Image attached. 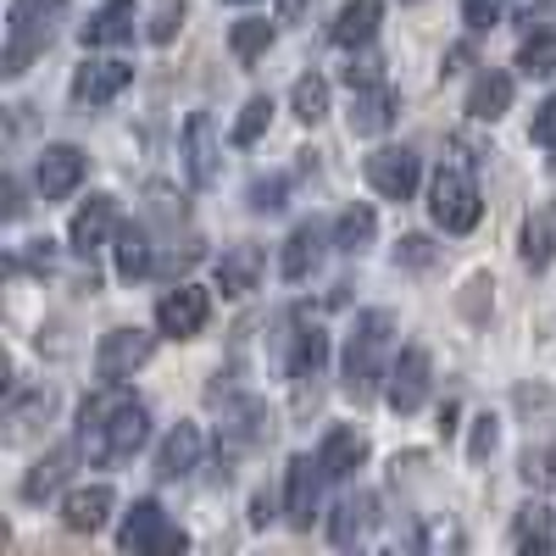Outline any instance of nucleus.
Masks as SVG:
<instances>
[{
	"mask_svg": "<svg viewBox=\"0 0 556 556\" xmlns=\"http://www.w3.org/2000/svg\"><path fill=\"white\" fill-rule=\"evenodd\" d=\"M184 28V0H156V12H151V45H173V34Z\"/></svg>",
	"mask_w": 556,
	"mask_h": 556,
	"instance_id": "ea45409f",
	"label": "nucleus"
},
{
	"mask_svg": "<svg viewBox=\"0 0 556 556\" xmlns=\"http://www.w3.org/2000/svg\"><path fill=\"white\" fill-rule=\"evenodd\" d=\"M273 434V412L262 395H235L223 401V429H217V451H245V445H262Z\"/></svg>",
	"mask_w": 556,
	"mask_h": 556,
	"instance_id": "1a4fd4ad",
	"label": "nucleus"
},
{
	"mask_svg": "<svg viewBox=\"0 0 556 556\" xmlns=\"http://www.w3.org/2000/svg\"><path fill=\"white\" fill-rule=\"evenodd\" d=\"M262 267H267V256H262L256 245H228V251L217 256V290H223L228 301L251 295V290L262 285Z\"/></svg>",
	"mask_w": 556,
	"mask_h": 556,
	"instance_id": "393cba45",
	"label": "nucleus"
},
{
	"mask_svg": "<svg viewBox=\"0 0 556 556\" xmlns=\"http://www.w3.org/2000/svg\"><path fill=\"white\" fill-rule=\"evenodd\" d=\"M401 7H417V0H401Z\"/></svg>",
	"mask_w": 556,
	"mask_h": 556,
	"instance_id": "3c124183",
	"label": "nucleus"
},
{
	"mask_svg": "<svg viewBox=\"0 0 556 556\" xmlns=\"http://www.w3.org/2000/svg\"><path fill=\"white\" fill-rule=\"evenodd\" d=\"M285 195H290V178H256L251 184V212L256 217H267V212H285Z\"/></svg>",
	"mask_w": 556,
	"mask_h": 556,
	"instance_id": "58836bf2",
	"label": "nucleus"
},
{
	"mask_svg": "<svg viewBox=\"0 0 556 556\" xmlns=\"http://www.w3.org/2000/svg\"><path fill=\"white\" fill-rule=\"evenodd\" d=\"M235 7H245V0H235Z\"/></svg>",
	"mask_w": 556,
	"mask_h": 556,
	"instance_id": "603ef678",
	"label": "nucleus"
},
{
	"mask_svg": "<svg viewBox=\"0 0 556 556\" xmlns=\"http://www.w3.org/2000/svg\"><path fill=\"white\" fill-rule=\"evenodd\" d=\"M112 262H117V278H146L156 267V251H151V235L146 223H117V240H112Z\"/></svg>",
	"mask_w": 556,
	"mask_h": 556,
	"instance_id": "cd10ccee",
	"label": "nucleus"
},
{
	"mask_svg": "<svg viewBox=\"0 0 556 556\" xmlns=\"http://www.w3.org/2000/svg\"><path fill=\"white\" fill-rule=\"evenodd\" d=\"M395 112H401V96H395L390 84H379V89H362V96H351L345 123H351L356 139H379V134L395 123Z\"/></svg>",
	"mask_w": 556,
	"mask_h": 556,
	"instance_id": "412c9836",
	"label": "nucleus"
},
{
	"mask_svg": "<svg viewBox=\"0 0 556 556\" xmlns=\"http://www.w3.org/2000/svg\"><path fill=\"white\" fill-rule=\"evenodd\" d=\"M529 139H534V146H545V151H556V96L540 101V112L529 123Z\"/></svg>",
	"mask_w": 556,
	"mask_h": 556,
	"instance_id": "37998d69",
	"label": "nucleus"
},
{
	"mask_svg": "<svg viewBox=\"0 0 556 556\" xmlns=\"http://www.w3.org/2000/svg\"><path fill=\"white\" fill-rule=\"evenodd\" d=\"M267 45H273V23L267 17H240L235 28H228V51H235L240 62L267 56Z\"/></svg>",
	"mask_w": 556,
	"mask_h": 556,
	"instance_id": "f704fd0d",
	"label": "nucleus"
},
{
	"mask_svg": "<svg viewBox=\"0 0 556 556\" xmlns=\"http://www.w3.org/2000/svg\"><path fill=\"white\" fill-rule=\"evenodd\" d=\"M134 23H139V7H134V0H106L101 12H89V23L78 28V39H84V51H101V45L134 39Z\"/></svg>",
	"mask_w": 556,
	"mask_h": 556,
	"instance_id": "b1692460",
	"label": "nucleus"
},
{
	"mask_svg": "<svg viewBox=\"0 0 556 556\" xmlns=\"http://www.w3.org/2000/svg\"><path fill=\"white\" fill-rule=\"evenodd\" d=\"M317 495H323L317 456H290V468H285V523H290V529H312Z\"/></svg>",
	"mask_w": 556,
	"mask_h": 556,
	"instance_id": "ddd939ff",
	"label": "nucleus"
},
{
	"mask_svg": "<svg viewBox=\"0 0 556 556\" xmlns=\"http://www.w3.org/2000/svg\"><path fill=\"white\" fill-rule=\"evenodd\" d=\"M117 513V490L112 484H73L62 495V529L67 534H101Z\"/></svg>",
	"mask_w": 556,
	"mask_h": 556,
	"instance_id": "9d476101",
	"label": "nucleus"
},
{
	"mask_svg": "<svg viewBox=\"0 0 556 556\" xmlns=\"http://www.w3.org/2000/svg\"><path fill=\"white\" fill-rule=\"evenodd\" d=\"M506 112H513V73L501 67H484L468 89V117L473 123H501Z\"/></svg>",
	"mask_w": 556,
	"mask_h": 556,
	"instance_id": "a878e982",
	"label": "nucleus"
},
{
	"mask_svg": "<svg viewBox=\"0 0 556 556\" xmlns=\"http://www.w3.org/2000/svg\"><path fill=\"white\" fill-rule=\"evenodd\" d=\"M468 62H473V45H468V39H462V45H451V51H445V62H440V73H445V78H456V73H462V67H468Z\"/></svg>",
	"mask_w": 556,
	"mask_h": 556,
	"instance_id": "49530a36",
	"label": "nucleus"
},
{
	"mask_svg": "<svg viewBox=\"0 0 556 556\" xmlns=\"http://www.w3.org/2000/svg\"><path fill=\"white\" fill-rule=\"evenodd\" d=\"M390 340H395V317L384 306L374 312H362L356 317V329L345 340V356H340V390L362 406V401H374L384 384H390Z\"/></svg>",
	"mask_w": 556,
	"mask_h": 556,
	"instance_id": "f03ea898",
	"label": "nucleus"
},
{
	"mask_svg": "<svg viewBox=\"0 0 556 556\" xmlns=\"http://www.w3.org/2000/svg\"><path fill=\"white\" fill-rule=\"evenodd\" d=\"M184 551H190V534H184L178 523H167V529L146 545V556H184Z\"/></svg>",
	"mask_w": 556,
	"mask_h": 556,
	"instance_id": "a18cd8bd",
	"label": "nucleus"
},
{
	"mask_svg": "<svg viewBox=\"0 0 556 556\" xmlns=\"http://www.w3.org/2000/svg\"><path fill=\"white\" fill-rule=\"evenodd\" d=\"M374 235H379V212L367 206V201H356V206H345V212H340V223H334V251L356 256V251L374 245Z\"/></svg>",
	"mask_w": 556,
	"mask_h": 556,
	"instance_id": "c756f323",
	"label": "nucleus"
},
{
	"mask_svg": "<svg viewBox=\"0 0 556 556\" xmlns=\"http://www.w3.org/2000/svg\"><path fill=\"white\" fill-rule=\"evenodd\" d=\"M317 0H278V23H306Z\"/></svg>",
	"mask_w": 556,
	"mask_h": 556,
	"instance_id": "de8ad7c7",
	"label": "nucleus"
},
{
	"mask_svg": "<svg viewBox=\"0 0 556 556\" xmlns=\"http://www.w3.org/2000/svg\"><path fill=\"white\" fill-rule=\"evenodd\" d=\"M267 518H273V495H267V490H256V501H251V523H256V529H267Z\"/></svg>",
	"mask_w": 556,
	"mask_h": 556,
	"instance_id": "09e8293b",
	"label": "nucleus"
},
{
	"mask_svg": "<svg viewBox=\"0 0 556 556\" xmlns=\"http://www.w3.org/2000/svg\"><path fill=\"white\" fill-rule=\"evenodd\" d=\"M429 384H434V362H429V351H424V345H401V356L390 362V384H384L390 412L412 417L417 406L429 401Z\"/></svg>",
	"mask_w": 556,
	"mask_h": 556,
	"instance_id": "0eeeda50",
	"label": "nucleus"
},
{
	"mask_svg": "<svg viewBox=\"0 0 556 556\" xmlns=\"http://www.w3.org/2000/svg\"><path fill=\"white\" fill-rule=\"evenodd\" d=\"M156 356V334L151 329H112V334H101V345H96V379L106 384V390H117V384H128L139 367H146Z\"/></svg>",
	"mask_w": 556,
	"mask_h": 556,
	"instance_id": "39448f33",
	"label": "nucleus"
},
{
	"mask_svg": "<svg viewBox=\"0 0 556 556\" xmlns=\"http://www.w3.org/2000/svg\"><path fill=\"white\" fill-rule=\"evenodd\" d=\"M73 462H78V445H51V451H45L39 462H34V468L23 473V501H51L67 479H73Z\"/></svg>",
	"mask_w": 556,
	"mask_h": 556,
	"instance_id": "5701e85b",
	"label": "nucleus"
},
{
	"mask_svg": "<svg viewBox=\"0 0 556 556\" xmlns=\"http://www.w3.org/2000/svg\"><path fill=\"white\" fill-rule=\"evenodd\" d=\"M290 112H295V123L317 128L323 117H329V78H323V73H301L295 89H290Z\"/></svg>",
	"mask_w": 556,
	"mask_h": 556,
	"instance_id": "473e14b6",
	"label": "nucleus"
},
{
	"mask_svg": "<svg viewBox=\"0 0 556 556\" xmlns=\"http://www.w3.org/2000/svg\"><path fill=\"white\" fill-rule=\"evenodd\" d=\"M84 151L78 146H45L34 162V184H39V201H67L78 184H84Z\"/></svg>",
	"mask_w": 556,
	"mask_h": 556,
	"instance_id": "f8f14e48",
	"label": "nucleus"
},
{
	"mask_svg": "<svg viewBox=\"0 0 556 556\" xmlns=\"http://www.w3.org/2000/svg\"><path fill=\"white\" fill-rule=\"evenodd\" d=\"M128 84H134V67L128 62H84L73 73V101L78 106H106V101L123 96Z\"/></svg>",
	"mask_w": 556,
	"mask_h": 556,
	"instance_id": "f3484780",
	"label": "nucleus"
},
{
	"mask_svg": "<svg viewBox=\"0 0 556 556\" xmlns=\"http://www.w3.org/2000/svg\"><path fill=\"white\" fill-rule=\"evenodd\" d=\"M367 434L362 429H351V424H340V429H329L323 434V445H317V468H323V479H351L362 462H367Z\"/></svg>",
	"mask_w": 556,
	"mask_h": 556,
	"instance_id": "a211bd4d",
	"label": "nucleus"
},
{
	"mask_svg": "<svg viewBox=\"0 0 556 556\" xmlns=\"http://www.w3.org/2000/svg\"><path fill=\"white\" fill-rule=\"evenodd\" d=\"M106 240H117V201L112 195H89L73 212V223H67V245L78 256H89V251H101Z\"/></svg>",
	"mask_w": 556,
	"mask_h": 556,
	"instance_id": "4468645a",
	"label": "nucleus"
},
{
	"mask_svg": "<svg viewBox=\"0 0 556 556\" xmlns=\"http://www.w3.org/2000/svg\"><path fill=\"white\" fill-rule=\"evenodd\" d=\"M518 67L529 78H551L556 73V34H529L523 51H518Z\"/></svg>",
	"mask_w": 556,
	"mask_h": 556,
	"instance_id": "e433bc0d",
	"label": "nucleus"
},
{
	"mask_svg": "<svg viewBox=\"0 0 556 556\" xmlns=\"http://www.w3.org/2000/svg\"><path fill=\"white\" fill-rule=\"evenodd\" d=\"M206 317H212V295L184 278V285L162 290V301H156V334H167V340H195V334L206 329Z\"/></svg>",
	"mask_w": 556,
	"mask_h": 556,
	"instance_id": "423d86ee",
	"label": "nucleus"
},
{
	"mask_svg": "<svg viewBox=\"0 0 556 556\" xmlns=\"http://www.w3.org/2000/svg\"><path fill=\"white\" fill-rule=\"evenodd\" d=\"M379 529V495L374 490H351L334 513H329V540L340 545V551H351L356 540H367Z\"/></svg>",
	"mask_w": 556,
	"mask_h": 556,
	"instance_id": "dca6fc26",
	"label": "nucleus"
},
{
	"mask_svg": "<svg viewBox=\"0 0 556 556\" xmlns=\"http://www.w3.org/2000/svg\"><path fill=\"white\" fill-rule=\"evenodd\" d=\"M51 406H56V395L51 390H28V395H17L12 406H7V440H28L34 429H39V417H51Z\"/></svg>",
	"mask_w": 556,
	"mask_h": 556,
	"instance_id": "72a5a7b5",
	"label": "nucleus"
},
{
	"mask_svg": "<svg viewBox=\"0 0 556 556\" xmlns=\"http://www.w3.org/2000/svg\"><path fill=\"white\" fill-rule=\"evenodd\" d=\"M345 84H351V96H362V89H379V84H384V56L374 51V45L351 56V67H345Z\"/></svg>",
	"mask_w": 556,
	"mask_h": 556,
	"instance_id": "4c0bfd02",
	"label": "nucleus"
},
{
	"mask_svg": "<svg viewBox=\"0 0 556 556\" xmlns=\"http://www.w3.org/2000/svg\"><path fill=\"white\" fill-rule=\"evenodd\" d=\"M379 23H384V0H345V7L334 12L329 39L345 45V51H367L374 34H379Z\"/></svg>",
	"mask_w": 556,
	"mask_h": 556,
	"instance_id": "4be33fe9",
	"label": "nucleus"
},
{
	"mask_svg": "<svg viewBox=\"0 0 556 556\" xmlns=\"http://www.w3.org/2000/svg\"><path fill=\"white\" fill-rule=\"evenodd\" d=\"M206 456V434L201 424H173L167 440L156 445V479H190Z\"/></svg>",
	"mask_w": 556,
	"mask_h": 556,
	"instance_id": "2eb2a0df",
	"label": "nucleus"
},
{
	"mask_svg": "<svg viewBox=\"0 0 556 556\" xmlns=\"http://www.w3.org/2000/svg\"><path fill=\"white\" fill-rule=\"evenodd\" d=\"M7 217H23V190H17V178H7Z\"/></svg>",
	"mask_w": 556,
	"mask_h": 556,
	"instance_id": "8fccbe9b",
	"label": "nucleus"
},
{
	"mask_svg": "<svg viewBox=\"0 0 556 556\" xmlns=\"http://www.w3.org/2000/svg\"><path fill=\"white\" fill-rule=\"evenodd\" d=\"M267 123H273V96H251L240 106L235 128H228V139H235V146H256V139L267 134Z\"/></svg>",
	"mask_w": 556,
	"mask_h": 556,
	"instance_id": "c9c22d12",
	"label": "nucleus"
},
{
	"mask_svg": "<svg viewBox=\"0 0 556 556\" xmlns=\"http://www.w3.org/2000/svg\"><path fill=\"white\" fill-rule=\"evenodd\" d=\"M167 523H173V518L162 513V501L146 495V501H134V506H128V518H123V534H117V540H123L128 556H146V545H151Z\"/></svg>",
	"mask_w": 556,
	"mask_h": 556,
	"instance_id": "c85d7f7f",
	"label": "nucleus"
},
{
	"mask_svg": "<svg viewBox=\"0 0 556 556\" xmlns=\"http://www.w3.org/2000/svg\"><path fill=\"white\" fill-rule=\"evenodd\" d=\"M329 245H334V235L323 223H301L295 235L285 240V251H278V267H285L290 285H301V278L317 273V262H323V251H329Z\"/></svg>",
	"mask_w": 556,
	"mask_h": 556,
	"instance_id": "6ab92c4d",
	"label": "nucleus"
},
{
	"mask_svg": "<svg viewBox=\"0 0 556 556\" xmlns=\"http://www.w3.org/2000/svg\"><path fill=\"white\" fill-rule=\"evenodd\" d=\"M323 362H329V334H323L317 323H312V329H301V334L290 340V379H295V384L317 379Z\"/></svg>",
	"mask_w": 556,
	"mask_h": 556,
	"instance_id": "2f4dec72",
	"label": "nucleus"
},
{
	"mask_svg": "<svg viewBox=\"0 0 556 556\" xmlns=\"http://www.w3.org/2000/svg\"><path fill=\"white\" fill-rule=\"evenodd\" d=\"M151 440V412L146 401H134L123 390H101L78 406V456H89L96 468H117V462H134Z\"/></svg>",
	"mask_w": 556,
	"mask_h": 556,
	"instance_id": "f257e3e1",
	"label": "nucleus"
},
{
	"mask_svg": "<svg viewBox=\"0 0 556 556\" xmlns=\"http://www.w3.org/2000/svg\"><path fill=\"white\" fill-rule=\"evenodd\" d=\"M429 217L445 228V235H468L479 223V184L468 167H440L429 184Z\"/></svg>",
	"mask_w": 556,
	"mask_h": 556,
	"instance_id": "20e7f679",
	"label": "nucleus"
},
{
	"mask_svg": "<svg viewBox=\"0 0 556 556\" xmlns=\"http://www.w3.org/2000/svg\"><path fill=\"white\" fill-rule=\"evenodd\" d=\"M67 23V0H12L7 7V56H0V73L23 78L28 62L62 34Z\"/></svg>",
	"mask_w": 556,
	"mask_h": 556,
	"instance_id": "7ed1b4c3",
	"label": "nucleus"
},
{
	"mask_svg": "<svg viewBox=\"0 0 556 556\" xmlns=\"http://www.w3.org/2000/svg\"><path fill=\"white\" fill-rule=\"evenodd\" d=\"M412 556H468V529L451 513H424L412 523Z\"/></svg>",
	"mask_w": 556,
	"mask_h": 556,
	"instance_id": "aec40b11",
	"label": "nucleus"
},
{
	"mask_svg": "<svg viewBox=\"0 0 556 556\" xmlns=\"http://www.w3.org/2000/svg\"><path fill=\"white\" fill-rule=\"evenodd\" d=\"M495 440H501V424L484 412V417H473V440H468V462H484L490 451H495Z\"/></svg>",
	"mask_w": 556,
	"mask_h": 556,
	"instance_id": "79ce46f5",
	"label": "nucleus"
},
{
	"mask_svg": "<svg viewBox=\"0 0 556 556\" xmlns=\"http://www.w3.org/2000/svg\"><path fill=\"white\" fill-rule=\"evenodd\" d=\"M362 173H367V184H374L384 201H412L417 184H424V156L406 151V146H379Z\"/></svg>",
	"mask_w": 556,
	"mask_h": 556,
	"instance_id": "6e6552de",
	"label": "nucleus"
},
{
	"mask_svg": "<svg viewBox=\"0 0 556 556\" xmlns=\"http://www.w3.org/2000/svg\"><path fill=\"white\" fill-rule=\"evenodd\" d=\"M374 556H384V551H374Z\"/></svg>",
	"mask_w": 556,
	"mask_h": 556,
	"instance_id": "864d4df0",
	"label": "nucleus"
},
{
	"mask_svg": "<svg viewBox=\"0 0 556 556\" xmlns=\"http://www.w3.org/2000/svg\"><path fill=\"white\" fill-rule=\"evenodd\" d=\"M518 256H523V267H534V273H545V267H551V256H556V217H545V212L523 217Z\"/></svg>",
	"mask_w": 556,
	"mask_h": 556,
	"instance_id": "7c9ffc66",
	"label": "nucleus"
},
{
	"mask_svg": "<svg viewBox=\"0 0 556 556\" xmlns=\"http://www.w3.org/2000/svg\"><path fill=\"white\" fill-rule=\"evenodd\" d=\"M501 12H506V0H462V23H468L473 34L495 28V23H501Z\"/></svg>",
	"mask_w": 556,
	"mask_h": 556,
	"instance_id": "a19ab883",
	"label": "nucleus"
},
{
	"mask_svg": "<svg viewBox=\"0 0 556 556\" xmlns=\"http://www.w3.org/2000/svg\"><path fill=\"white\" fill-rule=\"evenodd\" d=\"M217 167H223V146H217V128L206 112H190L184 117V173H190L195 190L217 184Z\"/></svg>",
	"mask_w": 556,
	"mask_h": 556,
	"instance_id": "9b49d317",
	"label": "nucleus"
},
{
	"mask_svg": "<svg viewBox=\"0 0 556 556\" xmlns=\"http://www.w3.org/2000/svg\"><path fill=\"white\" fill-rule=\"evenodd\" d=\"M434 262V245L424 240V235H406L401 245H395V267H429Z\"/></svg>",
	"mask_w": 556,
	"mask_h": 556,
	"instance_id": "c03bdc74",
	"label": "nucleus"
},
{
	"mask_svg": "<svg viewBox=\"0 0 556 556\" xmlns=\"http://www.w3.org/2000/svg\"><path fill=\"white\" fill-rule=\"evenodd\" d=\"M513 545H518V556H556V518L545 501H529L513 518Z\"/></svg>",
	"mask_w": 556,
	"mask_h": 556,
	"instance_id": "bb28decb",
	"label": "nucleus"
}]
</instances>
